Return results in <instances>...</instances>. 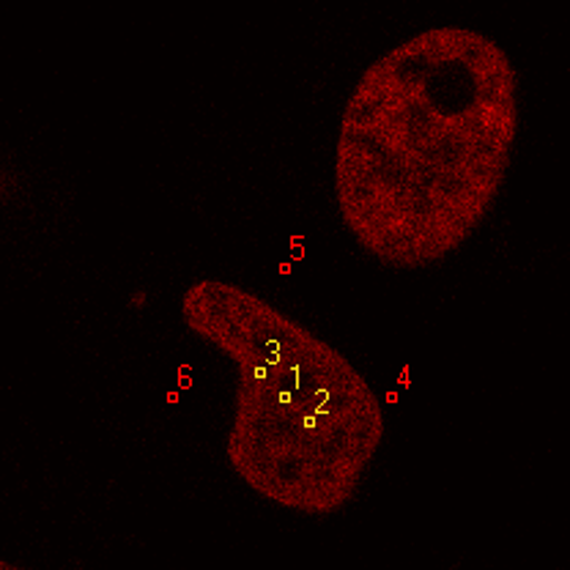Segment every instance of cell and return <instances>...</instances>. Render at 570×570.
<instances>
[{"label": "cell", "instance_id": "obj_2", "mask_svg": "<svg viewBox=\"0 0 570 570\" xmlns=\"http://www.w3.org/2000/svg\"><path fill=\"white\" fill-rule=\"evenodd\" d=\"M181 321L234 367V478L307 519L346 510L384 442L382 401L352 360L255 291L214 277L184 291Z\"/></svg>", "mask_w": 570, "mask_h": 570}, {"label": "cell", "instance_id": "obj_1", "mask_svg": "<svg viewBox=\"0 0 570 570\" xmlns=\"http://www.w3.org/2000/svg\"><path fill=\"white\" fill-rule=\"evenodd\" d=\"M519 135V75L491 36L428 28L360 75L337 124L332 193L376 264H442L502 195Z\"/></svg>", "mask_w": 570, "mask_h": 570}]
</instances>
